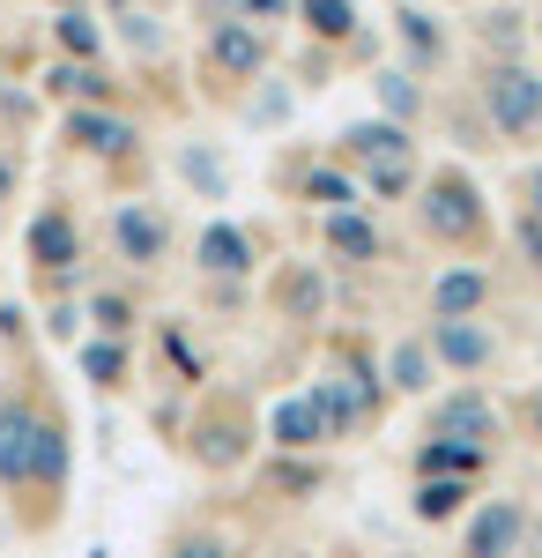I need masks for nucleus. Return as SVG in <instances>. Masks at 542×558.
<instances>
[{"label": "nucleus", "instance_id": "nucleus-31", "mask_svg": "<svg viewBox=\"0 0 542 558\" xmlns=\"http://www.w3.org/2000/svg\"><path fill=\"white\" fill-rule=\"evenodd\" d=\"M164 558H231V544H223V536H178Z\"/></svg>", "mask_w": 542, "mask_h": 558}, {"label": "nucleus", "instance_id": "nucleus-21", "mask_svg": "<svg viewBox=\"0 0 542 558\" xmlns=\"http://www.w3.org/2000/svg\"><path fill=\"white\" fill-rule=\"evenodd\" d=\"M297 8H305L312 38H328V45H342L349 31H357V8H349V0H297Z\"/></svg>", "mask_w": 542, "mask_h": 558}, {"label": "nucleus", "instance_id": "nucleus-5", "mask_svg": "<svg viewBox=\"0 0 542 558\" xmlns=\"http://www.w3.org/2000/svg\"><path fill=\"white\" fill-rule=\"evenodd\" d=\"M112 246H120V260H134V268H157L171 246V223L149 202H120L112 209Z\"/></svg>", "mask_w": 542, "mask_h": 558}, {"label": "nucleus", "instance_id": "nucleus-18", "mask_svg": "<svg viewBox=\"0 0 542 558\" xmlns=\"http://www.w3.org/2000/svg\"><path fill=\"white\" fill-rule=\"evenodd\" d=\"M67 484V425H60V410L45 417V439H38V484L30 492H60Z\"/></svg>", "mask_w": 542, "mask_h": 558}, {"label": "nucleus", "instance_id": "nucleus-12", "mask_svg": "<svg viewBox=\"0 0 542 558\" xmlns=\"http://www.w3.org/2000/svg\"><path fill=\"white\" fill-rule=\"evenodd\" d=\"M268 439H275V447H320V439H328V417H320V402H312V395H291V402H275V417H268Z\"/></svg>", "mask_w": 542, "mask_h": 558}, {"label": "nucleus", "instance_id": "nucleus-3", "mask_svg": "<svg viewBox=\"0 0 542 558\" xmlns=\"http://www.w3.org/2000/svg\"><path fill=\"white\" fill-rule=\"evenodd\" d=\"M417 216H423V231H431V239H454V246L483 231V202H476V186H468L460 172L431 179V186H423V202H417Z\"/></svg>", "mask_w": 542, "mask_h": 558}, {"label": "nucleus", "instance_id": "nucleus-1", "mask_svg": "<svg viewBox=\"0 0 542 558\" xmlns=\"http://www.w3.org/2000/svg\"><path fill=\"white\" fill-rule=\"evenodd\" d=\"M45 417H52V410H38L30 395H8V402H0V484H8V492H30V484H38Z\"/></svg>", "mask_w": 542, "mask_h": 558}, {"label": "nucleus", "instance_id": "nucleus-10", "mask_svg": "<svg viewBox=\"0 0 542 558\" xmlns=\"http://www.w3.org/2000/svg\"><path fill=\"white\" fill-rule=\"evenodd\" d=\"M520 529H528V514H520L513 499H491V507L476 514V529H468V558H513Z\"/></svg>", "mask_w": 542, "mask_h": 558}, {"label": "nucleus", "instance_id": "nucleus-35", "mask_svg": "<svg viewBox=\"0 0 542 558\" xmlns=\"http://www.w3.org/2000/svg\"><path fill=\"white\" fill-rule=\"evenodd\" d=\"M15 179H23V165H15V157H8V149H0V202H8V194H15Z\"/></svg>", "mask_w": 542, "mask_h": 558}, {"label": "nucleus", "instance_id": "nucleus-28", "mask_svg": "<svg viewBox=\"0 0 542 558\" xmlns=\"http://www.w3.org/2000/svg\"><path fill=\"white\" fill-rule=\"evenodd\" d=\"M89 320H97V328H104V336H112V343H120L126 328H134V305H126L120 291H104V299L89 305Z\"/></svg>", "mask_w": 542, "mask_h": 558}, {"label": "nucleus", "instance_id": "nucleus-27", "mask_svg": "<svg viewBox=\"0 0 542 558\" xmlns=\"http://www.w3.org/2000/svg\"><path fill=\"white\" fill-rule=\"evenodd\" d=\"M394 387H409V395H423V387H431V350H423V343H402V350H394Z\"/></svg>", "mask_w": 542, "mask_h": 558}, {"label": "nucleus", "instance_id": "nucleus-15", "mask_svg": "<svg viewBox=\"0 0 542 558\" xmlns=\"http://www.w3.org/2000/svg\"><path fill=\"white\" fill-rule=\"evenodd\" d=\"M342 149H349L357 165H402V157H409V134L386 128V120H365V128L342 134Z\"/></svg>", "mask_w": 542, "mask_h": 558}, {"label": "nucleus", "instance_id": "nucleus-8", "mask_svg": "<svg viewBox=\"0 0 542 558\" xmlns=\"http://www.w3.org/2000/svg\"><path fill=\"white\" fill-rule=\"evenodd\" d=\"M491 305V276L483 268H446L431 283V320H476Z\"/></svg>", "mask_w": 542, "mask_h": 558}, {"label": "nucleus", "instance_id": "nucleus-22", "mask_svg": "<svg viewBox=\"0 0 542 558\" xmlns=\"http://www.w3.org/2000/svg\"><path fill=\"white\" fill-rule=\"evenodd\" d=\"M83 373H89L97 387H126V343H112V336L83 343Z\"/></svg>", "mask_w": 542, "mask_h": 558}, {"label": "nucleus", "instance_id": "nucleus-38", "mask_svg": "<svg viewBox=\"0 0 542 558\" xmlns=\"http://www.w3.org/2000/svg\"><path fill=\"white\" fill-rule=\"evenodd\" d=\"M252 15H260V23H275V15H283V0H246Z\"/></svg>", "mask_w": 542, "mask_h": 558}, {"label": "nucleus", "instance_id": "nucleus-14", "mask_svg": "<svg viewBox=\"0 0 542 558\" xmlns=\"http://www.w3.org/2000/svg\"><path fill=\"white\" fill-rule=\"evenodd\" d=\"M201 268H209V276H246L252 239L238 231V223H209V231H201Z\"/></svg>", "mask_w": 542, "mask_h": 558}, {"label": "nucleus", "instance_id": "nucleus-17", "mask_svg": "<svg viewBox=\"0 0 542 558\" xmlns=\"http://www.w3.org/2000/svg\"><path fill=\"white\" fill-rule=\"evenodd\" d=\"M52 45H60V60H97V23H89L83 8H60V15H52Z\"/></svg>", "mask_w": 542, "mask_h": 558}, {"label": "nucleus", "instance_id": "nucleus-4", "mask_svg": "<svg viewBox=\"0 0 542 558\" xmlns=\"http://www.w3.org/2000/svg\"><path fill=\"white\" fill-rule=\"evenodd\" d=\"M23 246H30V268H38V276H75V260H83V231H75V216H67V209H38Z\"/></svg>", "mask_w": 542, "mask_h": 558}, {"label": "nucleus", "instance_id": "nucleus-16", "mask_svg": "<svg viewBox=\"0 0 542 558\" xmlns=\"http://www.w3.org/2000/svg\"><path fill=\"white\" fill-rule=\"evenodd\" d=\"M328 246L342 260H379V223H372V216H357V209H334L328 216Z\"/></svg>", "mask_w": 542, "mask_h": 558}, {"label": "nucleus", "instance_id": "nucleus-40", "mask_svg": "<svg viewBox=\"0 0 542 558\" xmlns=\"http://www.w3.org/2000/svg\"><path fill=\"white\" fill-rule=\"evenodd\" d=\"M528 551H535V558H542V529H535V536H528Z\"/></svg>", "mask_w": 542, "mask_h": 558}, {"label": "nucleus", "instance_id": "nucleus-24", "mask_svg": "<svg viewBox=\"0 0 542 558\" xmlns=\"http://www.w3.org/2000/svg\"><path fill=\"white\" fill-rule=\"evenodd\" d=\"M402 38H409V52H417V60H439V52H446V31H439L423 8H402Z\"/></svg>", "mask_w": 542, "mask_h": 558}, {"label": "nucleus", "instance_id": "nucleus-9", "mask_svg": "<svg viewBox=\"0 0 542 558\" xmlns=\"http://www.w3.org/2000/svg\"><path fill=\"white\" fill-rule=\"evenodd\" d=\"M431 357L454 365V373H483L491 365V328H476V320H431Z\"/></svg>", "mask_w": 542, "mask_h": 558}, {"label": "nucleus", "instance_id": "nucleus-2", "mask_svg": "<svg viewBox=\"0 0 542 558\" xmlns=\"http://www.w3.org/2000/svg\"><path fill=\"white\" fill-rule=\"evenodd\" d=\"M483 105H491V128L513 134V142H528V134H542V83L528 75V68H491L483 75Z\"/></svg>", "mask_w": 542, "mask_h": 558}, {"label": "nucleus", "instance_id": "nucleus-37", "mask_svg": "<svg viewBox=\"0 0 542 558\" xmlns=\"http://www.w3.org/2000/svg\"><path fill=\"white\" fill-rule=\"evenodd\" d=\"M0 336H8V343L23 336V313H15V305H0Z\"/></svg>", "mask_w": 542, "mask_h": 558}, {"label": "nucleus", "instance_id": "nucleus-20", "mask_svg": "<svg viewBox=\"0 0 542 558\" xmlns=\"http://www.w3.org/2000/svg\"><path fill=\"white\" fill-rule=\"evenodd\" d=\"M194 454H201L209 470H238V462H246V432H238V425H201Z\"/></svg>", "mask_w": 542, "mask_h": 558}, {"label": "nucleus", "instance_id": "nucleus-19", "mask_svg": "<svg viewBox=\"0 0 542 558\" xmlns=\"http://www.w3.org/2000/svg\"><path fill=\"white\" fill-rule=\"evenodd\" d=\"M476 462H483V447H460V439H423L417 454L423 476H476Z\"/></svg>", "mask_w": 542, "mask_h": 558}, {"label": "nucleus", "instance_id": "nucleus-33", "mask_svg": "<svg viewBox=\"0 0 542 558\" xmlns=\"http://www.w3.org/2000/svg\"><path fill=\"white\" fill-rule=\"evenodd\" d=\"M126 45H134V52H157V45H164V31H157L149 15H126Z\"/></svg>", "mask_w": 542, "mask_h": 558}, {"label": "nucleus", "instance_id": "nucleus-41", "mask_svg": "<svg viewBox=\"0 0 542 558\" xmlns=\"http://www.w3.org/2000/svg\"><path fill=\"white\" fill-rule=\"evenodd\" d=\"M535 432H542V395H535Z\"/></svg>", "mask_w": 542, "mask_h": 558}, {"label": "nucleus", "instance_id": "nucleus-29", "mask_svg": "<svg viewBox=\"0 0 542 558\" xmlns=\"http://www.w3.org/2000/svg\"><path fill=\"white\" fill-rule=\"evenodd\" d=\"M320 299H328V291H320V276H305V268L283 276V305H291V313H320Z\"/></svg>", "mask_w": 542, "mask_h": 558}, {"label": "nucleus", "instance_id": "nucleus-34", "mask_svg": "<svg viewBox=\"0 0 542 558\" xmlns=\"http://www.w3.org/2000/svg\"><path fill=\"white\" fill-rule=\"evenodd\" d=\"M75 320H83L75 305H52V313H45V336H52V343H75Z\"/></svg>", "mask_w": 542, "mask_h": 558}, {"label": "nucleus", "instance_id": "nucleus-13", "mask_svg": "<svg viewBox=\"0 0 542 558\" xmlns=\"http://www.w3.org/2000/svg\"><path fill=\"white\" fill-rule=\"evenodd\" d=\"M45 89L67 97V105H104V97H112V83H104L97 60H52V68H45Z\"/></svg>", "mask_w": 542, "mask_h": 558}, {"label": "nucleus", "instance_id": "nucleus-7", "mask_svg": "<svg viewBox=\"0 0 542 558\" xmlns=\"http://www.w3.org/2000/svg\"><path fill=\"white\" fill-rule=\"evenodd\" d=\"M67 142L89 149V157H126L134 128H126L120 112H104V105H67Z\"/></svg>", "mask_w": 542, "mask_h": 558}, {"label": "nucleus", "instance_id": "nucleus-25", "mask_svg": "<svg viewBox=\"0 0 542 558\" xmlns=\"http://www.w3.org/2000/svg\"><path fill=\"white\" fill-rule=\"evenodd\" d=\"M305 202H320V209H349V202H357V186L320 165V172H305Z\"/></svg>", "mask_w": 542, "mask_h": 558}, {"label": "nucleus", "instance_id": "nucleus-26", "mask_svg": "<svg viewBox=\"0 0 542 558\" xmlns=\"http://www.w3.org/2000/svg\"><path fill=\"white\" fill-rule=\"evenodd\" d=\"M178 179H186V186H201V194H223V165H215L209 149H178Z\"/></svg>", "mask_w": 542, "mask_h": 558}, {"label": "nucleus", "instance_id": "nucleus-6", "mask_svg": "<svg viewBox=\"0 0 542 558\" xmlns=\"http://www.w3.org/2000/svg\"><path fill=\"white\" fill-rule=\"evenodd\" d=\"M431 439L491 447V439H498V410H491L483 395H446V402H431Z\"/></svg>", "mask_w": 542, "mask_h": 558}, {"label": "nucleus", "instance_id": "nucleus-30", "mask_svg": "<svg viewBox=\"0 0 542 558\" xmlns=\"http://www.w3.org/2000/svg\"><path fill=\"white\" fill-rule=\"evenodd\" d=\"M365 179H372V194L394 202V194H409V157H402V165H365Z\"/></svg>", "mask_w": 542, "mask_h": 558}, {"label": "nucleus", "instance_id": "nucleus-23", "mask_svg": "<svg viewBox=\"0 0 542 558\" xmlns=\"http://www.w3.org/2000/svg\"><path fill=\"white\" fill-rule=\"evenodd\" d=\"M460 499H468V484H460V476H423V484H417V514L423 521H446Z\"/></svg>", "mask_w": 542, "mask_h": 558}, {"label": "nucleus", "instance_id": "nucleus-39", "mask_svg": "<svg viewBox=\"0 0 542 558\" xmlns=\"http://www.w3.org/2000/svg\"><path fill=\"white\" fill-rule=\"evenodd\" d=\"M535 223H542V172H535Z\"/></svg>", "mask_w": 542, "mask_h": 558}, {"label": "nucleus", "instance_id": "nucleus-36", "mask_svg": "<svg viewBox=\"0 0 542 558\" xmlns=\"http://www.w3.org/2000/svg\"><path fill=\"white\" fill-rule=\"evenodd\" d=\"M520 246H528V260L542 268V223H520Z\"/></svg>", "mask_w": 542, "mask_h": 558}, {"label": "nucleus", "instance_id": "nucleus-11", "mask_svg": "<svg viewBox=\"0 0 542 558\" xmlns=\"http://www.w3.org/2000/svg\"><path fill=\"white\" fill-rule=\"evenodd\" d=\"M209 60L223 68V75H238V83H252V75H260V60H268V45H260V31H252V23H215Z\"/></svg>", "mask_w": 542, "mask_h": 558}, {"label": "nucleus", "instance_id": "nucleus-32", "mask_svg": "<svg viewBox=\"0 0 542 558\" xmlns=\"http://www.w3.org/2000/svg\"><path fill=\"white\" fill-rule=\"evenodd\" d=\"M379 97H386L394 112H417V89H409V75H379Z\"/></svg>", "mask_w": 542, "mask_h": 558}]
</instances>
